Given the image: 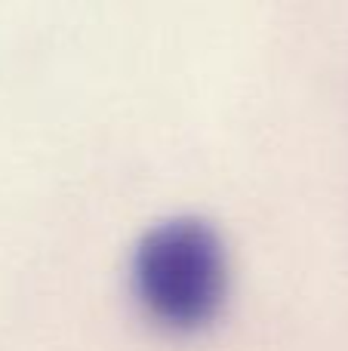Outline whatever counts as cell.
Wrapping results in <instances>:
<instances>
[{"label":"cell","instance_id":"cell-1","mask_svg":"<svg viewBox=\"0 0 348 351\" xmlns=\"http://www.w3.org/2000/svg\"><path fill=\"white\" fill-rule=\"evenodd\" d=\"M139 311L166 333H197L222 311L228 293L225 247L210 222L173 216L142 234L129 259Z\"/></svg>","mask_w":348,"mask_h":351}]
</instances>
